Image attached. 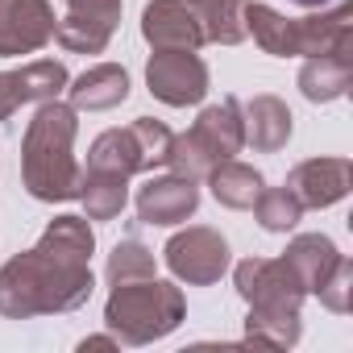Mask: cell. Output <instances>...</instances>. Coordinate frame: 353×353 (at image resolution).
I'll use <instances>...</instances> for the list:
<instances>
[{"label":"cell","mask_w":353,"mask_h":353,"mask_svg":"<svg viewBox=\"0 0 353 353\" xmlns=\"http://www.w3.org/2000/svg\"><path fill=\"white\" fill-rule=\"evenodd\" d=\"M283 188L295 196V204L303 212L307 208H332L353 188V162L349 158H307L287 174Z\"/></svg>","instance_id":"obj_10"},{"label":"cell","mask_w":353,"mask_h":353,"mask_svg":"<svg viewBox=\"0 0 353 353\" xmlns=\"http://www.w3.org/2000/svg\"><path fill=\"white\" fill-rule=\"evenodd\" d=\"M183 316H188L183 291L174 283L154 279V274L133 279V283H112V295L104 303L108 332L129 349H141V345H154V341L170 336L183 324Z\"/></svg>","instance_id":"obj_3"},{"label":"cell","mask_w":353,"mask_h":353,"mask_svg":"<svg viewBox=\"0 0 353 353\" xmlns=\"http://www.w3.org/2000/svg\"><path fill=\"white\" fill-rule=\"evenodd\" d=\"M129 100V71L117 63H96L67 83V104L75 112H108Z\"/></svg>","instance_id":"obj_15"},{"label":"cell","mask_w":353,"mask_h":353,"mask_svg":"<svg viewBox=\"0 0 353 353\" xmlns=\"http://www.w3.org/2000/svg\"><path fill=\"white\" fill-rule=\"evenodd\" d=\"M245 30L254 34V42H258L266 54H274V59H295V17H283L279 9L250 0V9H245Z\"/></svg>","instance_id":"obj_21"},{"label":"cell","mask_w":353,"mask_h":353,"mask_svg":"<svg viewBox=\"0 0 353 353\" xmlns=\"http://www.w3.org/2000/svg\"><path fill=\"white\" fill-rule=\"evenodd\" d=\"M291 5H299V9H324V5H332V0H291Z\"/></svg>","instance_id":"obj_32"},{"label":"cell","mask_w":353,"mask_h":353,"mask_svg":"<svg viewBox=\"0 0 353 353\" xmlns=\"http://www.w3.org/2000/svg\"><path fill=\"white\" fill-rule=\"evenodd\" d=\"M345 254L332 245V237H324V233H299V237H291V245L283 250V262L291 266V274L299 279V287L307 291V295H316L320 287H324V279L336 270V262H341Z\"/></svg>","instance_id":"obj_17"},{"label":"cell","mask_w":353,"mask_h":353,"mask_svg":"<svg viewBox=\"0 0 353 353\" xmlns=\"http://www.w3.org/2000/svg\"><path fill=\"white\" fill-rule=\"evenodd\" d=\"M188 5H192V9H196V17L204 21V17L212 13V5H216V0H188Z\"/></svg>","instance_id":"obj_31"},{"label":"cell","mask_w":353,"mask_h":353,"mask_svg":"<svg viewBox=\"0 0 353 353\" xmlns=\"http://www.w3.org/2000/svg\"><path fill=\"white\" fill-rule=\"evenodd\" d=\"M208 188H212L216 204H225V208H233V212H245V208H254V200L262 196L266 179H262V170H254V166H245V162H237V158H225V162H216V166L208 170Z\"/></svg>","instance_id":"obj_19"},{"label":"cell","mask_w":353,"mask_h":353,"mask_svg":"<svg viewBox=\"0 0 353 353\" xmlns=\"http://www.w3.org/2000/svg\"><path fill=\"white\" fill-rule=\"evenodd\" d=\"M245 150V125H241V100L225 96L221 104H208L196 125L179 137H170L166 150V170L183 174V179H208V170L233 154Z\"/></svg>","instance_id":"obj_4"},{"label":"cell","mask_w":353,"mask_h":353,"mask_svg":"<svg viewBox=\"0 0 353 353\" xmlns=\"http://www.w3.org/2000/svg\"><path fill=\"white\" fill-rule=\"evenodd\" d=\"M67 13L92 17V21H104V26L117 30V21H121V0H67Z\"/></svg>","instance_id":"obj_29"},{"label":"cell","mask_w":353,"mask_h":353,"mask_svg":"<svg viewBox=\"0 0 353 353\" xmlns=\"http://www.w3.org/2000/svg\"><path fill=\"white\" fill-rule=\"evenodd\" d=\"M336 50H353V5H336V9H320L312 17H295V54L299 59L336 54Z\"/></svg>","instance_id":"obj_14"},{"label":"cell","mask_w":353,"mask_h":353,"mask_svg":"<svg viewBox=\"0 0 353 353\" xmlns=\"http://www.w3.org/2000/svg\"><path fill=\"white\" fill-rule=\"evenodd\" d=\"M38 245L50 250V254H59V258H67V262H92L96 233H92L88 216L67 212V216H54V221L46 225V233L38 237Z\"/></svg>","instance_id":"obj_23"},{"label":"cell","mask_w":353,"mask_h":353,"mask_svg":"<svg viewBox=\"0 0 353 353\" xmlns=\"http://www.w3.org/2000/svg\"><path fill=\"white\" fill-rule=\"evenodd\" d=\"M353 83V50H336V54H312L299 67V92L312 104H332L349 92Z\"/></svg>","instance_id":"obj_18"},{"label":"cell","mask_w":353,"mask_h":353,"mask_svg":"<svg viewBox=\"0 0 353 353\" xmlns=\"http://www.w3.org/2000/svg\"><path fill=\"white\" fill-rule=\"evenodd\" d=\"M141 38L154 50H200L208 46L204 21L188 0H150L141 9Z\"/></svg>","instance_id":"obj_12"},{"label":"cell","mask_w":353,"mask_h":353,"mask_svg":"<svg viewBox=\"0 0 353 353\" xmlns=\"http://www.w3.org/2000/svg\"><path fill=\"white\" fill-rule=\"evenodd\" d=\"M170 129L154 117H137L125 129H104L88 150V170H112V174H141L154 166H166Z\"/></svg>","instance_id":"obj_5"},{"label":"cell","mask_w":353,"mask_h":353,"mask_svg":"<svg viewBox=\"0 0 353 353\" xmlns=\"http://www.w3.org/2000/svg\"><path fill=\"white\" fill-rule=\"evenodd\" d=\"M200 208V188L183 174H158L137 188V221L145 225H183Z\"/></svg>","instance_id":"obj_13"},{"label":"cell","mask_w":353,"mask_h":353,"mask_svg":"<svg viewBox=\"0 0 353 353\" xmlns=\"http://www.w3.org/2000/svg\"><path fill=\"white\" fill-rule=\"evenodd\" d=\"M79 200L88 208V221H112L129 204V179L112 170H83V188Z\"/></svg>","instance_id":"obj_20"},{"label":"cell","mask_w":353,"mask_h":353,"mask_svg":"<svg viewBox=\"0 0 353 353\" xmlns=\"http://www.w3.org/2000/svg\"><path fill=\"white\" fill-rule=\"evenodd\" d=\"M79 112L63 100H42L21 137V183L42 204L79 200L83 166L75 158Z\"/></svg>","instance_id":"obj_2"},{"label":"cell","mask_w":353,"mask_h":353,"mask_svg":"<svg viewBox=\"0 0 353 353\" xmlns=\"http://www.w3.org/2000/svg\"><path fill=\"white\" fill-rule=\"evenodd\" d=\"M254 216L266 233H291L303 216V208L295 204V196L287 188H262V196L254 200Z\"/></svg>","instance_id":"obj_26"},{"label":"cell","mask_w":353,"mask_h":353,"mask_svg":"<svg viewBox=\"0 0 353 353\" xmlns=\"http://www.w3.org/2000/svg\"><path fill=\"white\" fill-rule=\"evenodd\" d=\"M233 287L250 307H303V287L283 258H245L233 270Z\"/></svg>","instance_id":"obj_9"},{"label":"cell","mask_w":353,"mask_h":353,"mask_svg":"<svg viewBox=\"0 0 353 353\" xmlns=\"http://www.w3.org/2000/svg\"><path fill=\"white\" fill-rule=\"evenodd\" d=\"M54 26L50 0H0V59L38 54L54 42Z\"/></svg>","instance_id":"obj_8"},{"label":"cell","mask_w":353,"mask_h":353,"mask_svg":"<svg viewBox=\"0 0 353 353\" xmlns=\"http://www.w3.org/2000/svg\"><path fill=\"white\" fill-rule=\"evenodd\" d=\"M112 34H117L112 26L92 21V17H75V13H67L54 26V42L63 50H71V54H104V46L112 42Z\"/></svg>","instance_id":"obj_24"},{"label":"cell","mask_w":353,"mask_h":353,"mask_svg":"<svg viewBox=\"0 0 353 353\" xmlns=\"http://www.w3.org/2000/svg\"><path fill=\"white\" fill-rule=\"evenodd\" d=\"M299 307H250L245 316V341L270 345V349H291L299 345Z\"/></svg>","instance_id":"obj_22"},{"label":"cell","mask_w":353,"mask_h":353,"mask_svg":"<svg viewBox=\"0 0 353 353\" xmlns=\"http://www.w3.org/2000/svg\"><path fill=\"white\" fill-rule=\"evenodd\" d=\"M145 88L170 108H188L208 96V67L196 50H154L145 63Z\"/></svg>","instance_id":"obj_7"},{"label":"cell","mask_w":353,"mask_h":353,"mask_svg":"<svg viewBox=\"0 0 353 353\" xmlns=\"http://www.w3.org/2000/svg\"><path fill=\"white\" fill-rule=\"evenodd\" d=\"M79 349L88 353V349H121V341L112 336V332H104V336H88V341H79Z\"/></svg>","instance_id":"obj_30"},{"label":"cell","mask_w":353,"mask_h":353,"mask_svg":"<svg viewBox=\"0 0 353 353\" xmlns=\"http://www.w3.org/2000/svg\"><path fill=\"white\" fill-rule=\"evenodd\" d=\"M92 291H96L92 262H67L42 245L0 266V316L5 320L75 312L92 299Z\"/></svg>","instance_id":"obj_1"},{"label":"cell","mask_w":353,"mask_h":353,"mask_svg":"<svg viewBox=\"0 0 353 353\" xmlns=\"http://www.w3.org/2000/svg\"><path fill=\"white\" fill-rule=\"evenodd\" d=\"M241 125H245V145H254L258 154H274L291 141L295 117L279 96H254L241 104Z\"/></svg>","instance_id":"obj_16"},{"label":"cell","mask_w":353,"mask_h":353,"mask_svg":"<svg viewBox=\"0 0 353 353\" xmlns=\"http://www.w3.org/2000/svg\"><path fill=\"white\" fill-rule=\"evenodd\" d=\"M154 274V250H145L141 241H117V250L108 254V283H133V279H150Z\"/></svg>","instance_id":"obj_27"},{"label":"cell","mask_w":353,"mask_h":353,"mask_svg":"<svg viewBox=\"0 0 353 353\" xmlns=\"http://www.w3.org/2000/svg\"><path fill=\"white\" fill-rule=\"evenodd\" d=\"M316 295H320V303H324L328 312L345 316V312L353 307V262H349V258H341V262H336V270L324 279V287H320Z\"/></svg>","instance_id":"obj_28"},{"label":"cell","mask_w":353,"mask_h":353,"mask_svg":"<svg viewBox=\"0 0 353 353\" xmlns=\"http://www.w3.org/2000/svg\"><path fill=\"white\" fill-rule=\"evenodd\" d=\"M162 258H166V270L179 283H188V287H212L229 270V241L216 229H208V225H192V229L174 233L166 241Z\"/></svg>","instance_id":"obj_6"},{"label":"cell","mask_w":353,"mask_h":353,"mask_svg":"<svg viewBox=\"0 0 353 353\" xmlns=\"http://www.w3.org/2000/svg\"><path fill=\"white\" fill-rule=\"evenodd\" d=\"M71 75L63 63L54 59H34L17 71H0V125H5L21 104H42V100H59L67 92Z\"/></svg>","instance_id":"obj_11"},{"label":"cell","mask_w":353,"mask_h":353,"mask_svg":"<svg viewBox=\"0 0 353 353\" xmlns=\"http://www.w3.org/2000/svg\"><path fill=\"white\" fill-rule=\"evenodd\" d=\"M245 9H250V0H216L212 13L204 17V38L216 42V46H237L250 38L245 30Z\"/></svg>","instance_id":"obj_25"}]
</instances>
